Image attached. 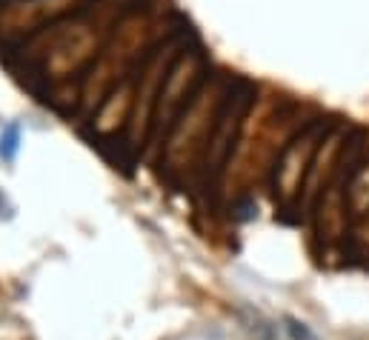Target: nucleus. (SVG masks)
<instances>
[{"label":"nucleus","mask_w":369,"mask_h":340,"mask_svg":"<svg viewBox=\"0 0 369 340\" xmlns=\"http://www.w3.org/2000/svg\"><path fill=\"white\" fill-rule=\"evenodd\" d=\"M17 143H20V129H17V124H9L6 132L0 135V158L12 163L17 155Z\"/></svg>","instance_id":"obj_1"},{"label":"nucleus","mask_w":369,"mask_h":340,"mask_svg":"<svg viewBox=\"0 0 369 340\" xmlns=\"http://www.w3.org/2000/svg\"><path fill=\"white\" fill-rule=\"evenodd\" d=\"M286 332H289L292 340H315V334H312L304 323H298V321H292V318H286Z\"/></svg>","instance_id":"obj_2"}]
</instances>
